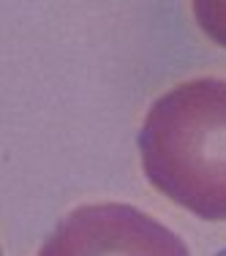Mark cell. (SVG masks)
Segmentation results:
<instances>
[{"instance_id":"2","label":"cell","mask_w":226,"mask_h":256,"mask_svg":"<svg viewBox=\"0 0 226 256\" xmlns=\"http://www.w3.org/2000/svg\"><path fill=\"white\" fill-rule=\"evenodd\" d=\"M38 256H191L186 242L131 204H84L63 218Z\"/></svg>"},{"instance_id":"1","label":"cell","mask_w":226,"mask_h":256,"mask_svg":"<svg viewBox=\"0 0 226 256\" xmlns=\"http://www.w3.org/2000/svg\"><path fill=\"white\" fill-rule=\"evenodd\" d=\"M139 153L164 196L226 221V79H188L164 93L142 123Z\"/></svg>"},{"instance_id":"3","label":"cell","mask_w":226,"mask_h":256,"mask_svg":"<svg viewBox=\"0 0 226 256\" xmlns=\"http://www.w3.org/2000/svg\"><path fill=\"white\" fill-rule=\"evenodd\" d=\"M194 16L216 44L226 46V0H199L194 3Z\"/></svg>"}]
</instances>
